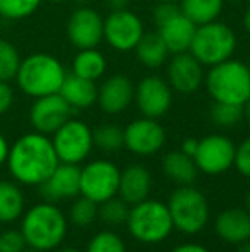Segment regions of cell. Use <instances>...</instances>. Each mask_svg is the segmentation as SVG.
Returning a JSON list of instances; mask_svg holds the SVG:
<instances>
[{
  "label": "cell",
  "instance_id": "cell-1",
  "mask_svg": "<svg viewBox=\"0 0 250 252\" xmlns=\"http://www.w3.org/2000/svg\"><path fill=\"white\" fill-rule=\"evenodd\" d=\"M60 163L54 143L47 134L29 132L21 136L9 148V172L19 184L41 186Z\"/></svg>",
  "mask_w": 250,
  "mask_h": 252
},
{
  "label": "cell",
  "instance_id": "cell-2",
  "mask_svg": "<svg viewBox=\"0 0 250 252\" xmlns=\"http://www.w3.org/2000/svg\"><path fill=\"white\" fill-rule=\"evenodd\" d=\"M67 216L55 202H38L23 215L21 233L28 247L38 251H54L63 242L67 235Z\"/></svg>",
  "mask_w": 250,
  "mask_h": 252
},
{
  "label": "cell",
  "instance_id": "cell-3",
  "mask_svg": "<svg viewBox=\"0 0 250 252\" xmlns=\"http://www.w3.org/2000/svg\"><path fill=\"white\" fill-rule=\"evenodd\" d=\"M67 72L52 53H31L21 60L16 81L19 90L31 98H41L60 91Z\"/></svg>",
  "mask_w": 250,
  "mask_h": 252
},
{
  "label": "cell",
  "instance_id": "cell-4",
  "mask_svg": "<svg viewBox=\"0 0 250 252\" xmlns=\"http://www.w3.org/2000/svg\"><path fill=\"white\" fill-rule=\"evenodd\" d=\"M204 86L213 101L244 106V103L250 98L249 63L231 57L209 67L204 76Z\"/></svg>",
  "mask_w": 250,
  "mask_h": 252
},
{
  "label": "cell",
  "instance_id": "cell-5",
  "mask_svg": "<svg viewBox=\"0 0 250 252\" xmlns=\"http://www.w3.org/2000/svg\"><path fill=\"white\" fill-rule=\"evenodd\" d=\"M125 225L134 239L147 246L163 242L175 230L167 202L149 197L130 206Z\"/></svg>",
  "mask_w": 250,
  "mask_h": 252
},
{
  "label": "cell",
  "instance_id": "cell-6",
  "mask_svg": "<svg viewBox=\"0 0 250 252\" xmlns=\"http://www.w3.org/2000/svg\"><path fill=\"white\" fill-rule=\"evenodd\" d=\"M173 228L185 235H195L206 228L211 208L207 197L194 186H178L167 202Z\"/></svg>",
  "mask_w": 250,
  "mask_h": 252
},
{
  "label": "cell",
  "instance_id": "cell-7",
  "mask_svg": "<svg viewBox=\"0 0 250 252\" xmlns=\"http://www.w3.org/2000/svg\"><path fill=\"white\" fill-rule=\"evenodd\" d=\"M237 34L228 24L220 21L197 26L189 52L204 67H213L231 59L237 50Z\"/></svg>",
  "mask_w": 250,
  "mask_h": 252
},
{
  "label": "cell",
  "instance_id": "cell-8",
  "mask_svg": "<svg viewBox=\"0 0 250 252\" xmlns=\"http://www.w3.org/2000/svg\"><path fill=\"white\" fill-rule=\"evenodd\" d=\"M52 143L62 163L79 165L87 159L94 148L93 129L83 120L69 119L54 132Z\"/></svg>",
  "mask_w": 250,
  "mask_h": 252
},
{
  "label": "cell",
  "instance_id": "cell-9",
  "mask_svg": "<svg viewBox=\"0 0 250 252\" xmlns=\"http://www.w3.org/2000/svg\"><path fill=\"white\" fill-rule=\"evenodd\" d=\"M120 168L110 159H93L81 168V196L96 204L118 196Z\"/></svg>",
  "mask_w": 250,
  "mask_h": 252
},
{
  "label": "cell",
  "instance_id": "cell-10",
  "mask_svg": "<svg viewBox=\"0 0 250 252\" xmlns=\"http://www.w3.org/2000/svg\"><path fill=\"white\" fill-rule=\"evenodd\" d=\"M237 144L224 134H209L199 139L197 151L194 155L199 172L206 175H221L235 165Z\"/></svg>",
  "mask_w": 250,
  "mask_h": 252
},
{
  "label": "cell",
  "instance_id": "cell-11",
  "mask_svg": "<svg viewBox=\"0 0 250 252\" xmlns=\"http://www.w3.org/2000/svg\"><path fill=\"white\" fill-rule=\"evenodd\" d=\"M144 23L129 9L110 10L103 19V40L117 52H130L144 36Z\"/></svg>",
  "mask_w": 250,
  "mask_h": 252
},
{
  "label": "cell",
  "instance_id": "cell-12",
  "mask_svg": "<svg viewBox=\"0 0 250 252\" xmlns=\"http://www.w3.org/2000/svg\"><path fill=\"white\" fill-rule=\"evenodd\" d=\"M134 103L142 117L160 119L171 108L173 90L165 77L149 74L136 84Z\"/></svg>",
  "mask_w": 250,
  "mask_h": 252
},
{
  "label": "cell",
  "instance_id": "cell-13",
  "mask_svg": "<svg viewBox=\"0 0 250 252\" xmlns=\"http://www.w3.org/2000/svg\"><path fill=\"white\" fill-rule=\"evenodd\" d=\"M167 141V132L158 119L140 117L124 129V148L137 156L156 155Z\"/></svg>",
  "mask_w": 250,
  "mask_h": 252
},
{
  "label": "cell",
  "instance_id": "cell-14",
  "mask_svg": "<svg viewBox=\"0 0 250 252\" xmlns=\"http://www.w3.org/2000/svg\"><path fill=\"white\" fill-rule=\"evenodd\" d=\"M65 31L77 50L96 48L103 40V17L93 7H79L69 16Z\"/></svg>",
  "mask_w": 250,
  "mask_h": 252
},
{
  "label": "cell",
  "instance_id": "cell-15",
  "mask_svg": "<svg viewBox=\"0 0 250 252\" xmlns=\"http://www.w3.org/2000/svg\"><path fill=\"white\" fill-rule=\"evenodd\" d=\"M204 65L190 52L173 53L167 63V77L171 90L180 94H192L204 84Z\"/></svg>",
  "mask_w": 250,
  "mask_h": 252
},
{
  "label": "cell",
  "instance_id": "cell-16",
  "mask_svg": "<svg viewBox=\"0 0 250 252\" xmlns=\"http://www.w3.org/2000/svg\"><path fill=\"white\" fill-rule=\"evenodd\" d=\"M72 115V108L60 93L47 94V96L34 98V103L29 110V122L36 132L54 134L62 127Z\"/></svg>",
  "mask_w": 250,
  "mask_h": 252
},
{
  "label": "cell",
  "instance_id": "cell-17",
  "mask_svg": "<svg viewBox=\"0 0 250 252\" xmlns=\"http://www.w3.org/2000/svg\"><path fill=\"white\" fill-rule=\"evenodd\" d=\"M40 187V194L45 201L57 202L74 199L81 194V168L72 163H58L50 177Z\"/></svg>",
  "mask_w": 250,
  "mask_h": 252
},
{
  "label": "cell",
  "instance_id": "cell-18",
  "mask_svg": "<svg viewBox=\"0 0 250 252\" xmlns=\"http://www.w3.org/2000/svg\"><path fill=\"white\" fill-rule=\"evenodd\" d=\"M134 91H136V84L129 76L113 74L107 77L101 83V86H98L96 103L108 115H118L132 105Z\"/></svg>",
  "mask_w": 250,
  "mask_h": 252
},
{
  "label": "cell",
  "instance_id": "cell-19",
  "mask_svg": "<svg viewBox=\"0 0 250 252\" xmlns=\"http://www.w3.org/2000/svg\"><path fill=\"white\" fill-rule=\"evenodd\" d=\"M214 230L223 242L240 246L250 240V213L245 208L223 209L214 220Z\"/></svg>",
  "mask_w": 250,
  "mask_h": 252
},
{
  "label": "cell",
  "instance_id": "cell-20",
  "mask_svg": "<svg viewBox=\"0 0 250 252\" xmlns=\"http://www.w3.org/2000/svg\"><path fill=\"white\" fill-rule=\"evenodd\" d=\"M195 30V24L182 10H178L170 19H167L163 24L158 26V34L163 38L165 45L168 47V52L173 55V53L189 52Z\"/></svg>",
  "mask_w": 250,
  "mask_h": 252
},
{
  "label": "cell",
  "instance_id": "cell-21",
  "mask_svg": "<svg viewBox=\"0 0 250 252\" xmlns=\"http://www.w3.org/2000/svg\"><path fill=\"white\" fill-rule=\"evenodd\" d=\"M151 184H153V177L146 166L140 163L129 165L124 170H120L118 197H122L129 206L137 204L149 196Z\"/></svg>",
  "mask_w": 250,
  "mask_h": 252
},
{
  "label": "cell",
  "instance_id": "cell-22",
  "mask_svg": "<svg viewBox=\"0 0 250 252\" xmlns=\"http://www.w3.org/2000/svg\"><path fill=\"white\" fill-rule=\"evenodd\" d=\"M58 93L72 110H86L98 100L96 81L84 79L76 74H67Z\"/></svg>",
  "mask_w": 250,
  "mask_h": 252
},
{
  "label": "cell",
  "instance_id": "cell-23",
  "mask_svg": "<svg viewBox=\"0 0 250 252\" xmlns=\"http://www.w3.org/2000/svg\"><path fill=\"white\" fill-rule=\"evenodd\" d=\"M161 170H163L165 177L177 186H192L199 175V168H197L194 158L185 155L184 151L167 153L161 161Z\"/></svg>",
  "mask_w": 250,
  "mask_h": 252
},
{
  "label": "cell",
  "instance_id": "cell-24",
  "mask_svg": "<svg viewBox=\"0 0 250 252\" xmlns=\"http://www.w3.org/2000/svg\"><path fill=\"white\" fill-rule=\"evenodd\" d=\"M136 59L147 69H158L168 60V47L165 45L163 38L158 33H144L137 47L134 48Z\"/></svg>",
  "mask_w": 250,
  "mask_h": 252
},
{
  "label": "cell",
  "instance_id": "cell-25",
  "mask_svg": "<svg viewBox=\"0 0 250 252\" xmlns=\"http://www.w3.org/2000/svg\"><path fill=\"white\" fill-rule=\"evenodd\" d=\"M107 59L98 48H84L76 53L72 60V74L84 79L98 81L107 72Z\"/></svg>",
  "mask_w": 250,
  "mask_h": 252
},
{
  "label": "cell",
  "instance_id": "cell-26",
  "mask_svg": "<svg viewBox=\"0 0 250 252\" xmlns=\"http://www.w3.org/2000/svg\"><path fill=\"white\" fill-rule=\"evenodd\" d=\"M24 215V194L17 184L0 180V223L16 221Z\"/></svg>",
  "mask_w": 250,
  "mask_h": 252
},
{
  "label": "cell",
  "instance_id": "cell-27",
  "mask_svg": "<svg viewBox=\"0 0 250 252\" xmlns=\"http://www.w3.org/2000/svg\"><path fill=\"white\" fill-rule=\"evenodd\" d=\"M178 7L195 26H200L221 16L224 0H180Z\"/></svg>",
  "mask_w": 250,
  "mask_h": 252
},
{
  "label": "cell",
  "instance_id": "cell-28",
  "mask_svg": "<svg viewBox=\"0 0 250 252\" xmlns=\"http://www.w3.org/2000/svg\"><path fill=\"white\" fill-rule=\"evenodd\" d=\"M94 146L105 153H117L124 148V129L115 124H103L93 130Z\"/></svg>",
  "mask_w": 250,
  "mask_h": 252
},
{
  "label": "cell",
  "instance_id": "cell-29",
  "mask_svg": "<svg viewBox=\"0 0 250 252\" xmlns=\"http://www.w3.org/2000/svg\"><path fill=\"white\" fill-rule=\"evenodd\" d=\"M129 209H130V206L127 204L122 197L115 196V197H111V199L98 204V218L107 226H120V225H124V223H127Z\"/></svg>",
  "mask_w": 250,
  "mask_h": 252
},
{
  "label": "cell",
  "instance_id": "cell-30",
  "mask_svg": "<svg viewBox=\"0 0 250 252\" xmlns=\"http://www.w3.org/2000/svg\"><path fill=\"white\" fill-rule=\"evenodd\" d=\"M211 120L221 129H231L244 120V106L214 101L211 108Z\"/></svg>",
  "mask_w": 250,
  "mask_h": 252
},
{
  "label": "cell",
  "instance_id": "cell-31",
  "mask_svg": "<svg viewBox=\"0 0 250 252\" xmlns=\"http://www.w3.org/2000/svg\"><path fill=\"white\" fill-rule=\"evenodd\" d=\"M98 218V204L87 197L81 196L72 202L69 209V221L79 228L93 225L94 220Z\"/></svg>",
  "mask_w": 250,
  "mask_h": 252
},
{
  "label": "cell",
  "instance_id": "cell-32",
  "mask_svg": "<svg viewBox=\"0 0 250 252\" xmlns=\"http://www.w3.org/2000/svg\"><path fill=\"white\" fill-rule=\"evenodd\" d=\"M21 60L17 48L10 41L0 38V81L9 83L10 79H16Z\"/></svg>",
  "mask_w": 250,
  "mask_h": 252
},
{
  "label": "cell",
  "instance_id": "cell-33",
  "mask_svg": "<svg viewBox=\"0 0 250 252\" xmlns=\"http://www.w3.org/2000/svg\"><path fill=\"white\" fill-rule=\"evenodd\" d=\"M86 252H127L125 242L113 230H101L87 242Z\"/></svg>",
  "mask_w": 250,
  "mask_h": 252
},
{
  "label": "cell",
  "instance_id": "cell-34",
  "mask_svg": "<svg viewBox=\"0 0 250 252\" xmlns=\"http://www.w3.org/2000/svg\"><path fill=\"white\" fill-rule=\"evenodd\" d=\"M41 0H0V17L10 21L26 19L33 16Z\"/></svg>",
  "mask_w": 250,
  "mask_h": 252
},
{
  "label": "cell",
  "instance_id": "cell-35",
  "mask_svg": "<svg viewBox=\"0 0 250 252\" xmlns=\"http://www.w3.org/2000/svg\"><path fill=\"white\" fill-rule=\"evenodd\" d=\"M28 247L21 230H5L0 233V252H23Z\"/></svg>",
  "mask_w": 250,
  "mask_h": 252
},
{
  "label": "cell",
  "instance_id": "cell-36",
  "mask_svg": "<svg viewBox=\"0 0 250 252\" xmlns=\"http://www.w3.org/2000/svg\"><path fill=\"white\" fill-rule=\"evenodd\" d=\"M235 168L238 173L250 179V136L245 137L240 144L237 146V153H235Z\"/></svg>",
  "mask_w": 250,
  "mask_h": 252
},
{
  "label": "cell",
  "instance_id": "cell-37",
  "mask_svg": "<svg viewBox=\"0 0 250 252\" xmlns=\"http://www.w3.org/2000/svg\"><path fill=\"white\" fill-rule=\"evenodd\" d=\"M180 10L178 3H173V2H158L156 7L153 9V21L156 26L163 24L167 19H170L173 14H177Z\"/></svg>",
  "mask_w": 250,
  "mask_h": 252
},
{
  "label": "cell",
  "instance_id": "cell-38",
  "mask_svg": "<svg viewBox=\"0 0 250 252\" xmlns=\"http://www.w3.org/2000/svg\"><path fill=\"white\" fill-rule=\"evenodd\" d=\"M14 103V91L9 86V83L0 81V115L9 112V108Z\"/></svg>",
  "mask_w": 250,
  "mask_h": 252
},
{
  "label": "cell",
  "instance_id": "cell-39",
  "mask_svg": "<svg viewBox=\"0 0 250 252\" xmlns=\"http://www.w3.org/2000/svg\"><path fill=\"white\" fill-rule=\"evenodd\" d=\"M170 252H211L207 247L200 246V244H194V242H189V244H182V246H177L175 249H171Z\"/></svg>",
  "mask_w": 250,
  "mask_h": 252
},
{
  "label": "cell",
  "instance_id": "cell-40",
  "mask_svg": "<svg viewBox=\"0 0 250 252\" xmlns=\"http://www.w3.org/2000/svg\"><path fill=\"white\" fill-rule=\"evenodd\" d=\"M197 144H199V141L194 139V137H189V139H185L184 143H182L180 151H184L185 155H189L194 158V155H195V151H197Z\"/></svg>",
  "mask_w": 250,
  "mask_h": 252
},
{
  "label": "cell",
  "instance_id": "cell-41",
  "mask_svg": "<svg viewBox=\"0 0 250 252\" xmlns=\"http://www.w3.org/2000/svg\"><path fill=\"white\" fill-rule=\"evenodd\" d=\"M9 143H7V139L3 137V134L0 132V166L3 165V163H7V156H9Z\"/></svg>",
  "mask_w": 250,
  "mask_h": 252
},
{
  "label": "cell",
  "instance_id": "cell-42",
  "mask_svg": "<svg viewBox=\"0 0 250 252\" xmlns=\"http://www.w3.org/2000/svg\"><path fill=\"white\" fill-rule=\"evenodd\" d=\"M130 0H107V5L110 7V10H120L127 9Z\"/></svg>",
  "mask_w": 250,
  "mask_h": 252
},
{
  "label": "cell",
  "instance_id": "cell-43",
  "mask_svg": "<svg viewBox=\"0 0 250 252\" xmlns=\"http://www.w3.org/2000/svg\"><path fill=\"white\" fill-rule=\"evenodd\" d=\"M244 120L249 124V127H250V98L244 103Z\"/></svg>",
  "mask_w": 250,
  "mask_h": 252
},
{
  "label": "cell",
  "instance_id": "cell-44",
  "mask_svg": "<svg viewBox=\"0 0 250 252\" xmlns=\"http://www.w3.org/2000/svg\"><path fill=\"white\" fill-rule=\"evenodd\" d=\"M244 28H245V31L250 34V5H249V9L245 10V14H244Z\"/></svg>",
  "mask_w": 250,
  "mask_h": 252
},
{
  "label": "cell",
  "instance_id": "cell-45",
  "mask_svg": "<svg viewBox=\"0 0 250 252\" xmlns=\"http://www.w3.org/2000/svg\"><path fill=\"white\" fill-rule=\"evenodd\" d=\"M237 252H250V240H249V242H245V244H240Z\"/></svg>",
  "mask_w": 250,
  "mask_h": 252
},
{
  "label": "cell",
  "instance_id": "cell-46",
  "mask_svg": "<svg viewBox=\"0 0 250 252\" xmlns=\"http://www.w3.org/2000/svg\"><path fill=\"white\" fill-rule=\"evenodd\" d=\"M245 209H247V211L250 213V190L247 194H245Z\"/></svg>",
  "mask_w": 250,
  "mask_h": 252
},
{
  "label": "cell",
  "instance_id": "cell-47",
  "mask_svg": "<svg viewBox=\"0 0 250 252\" xmlns=\"http://www.w3.org/2000/svg\"><path fill=\"white\" fill-rule=\"evenodd\" d=\"M57 252H81L79 249H74V247H63V249L57 251Z\"/></svg>",
  "mask_w": 250,
  "mask_h": 252
},
{
  "label": "cell",
  "instance_id": "cell-48",
  "mask_svg": "<svg viewBox=\"0 0 250 252\" xmlns=\"http://www.w3.org/2000/svg\"><path fill=\"white\" fill-rule=\"evenodd\" d=\"M23 252H43V251H38V249H33V247H28V249H24Z\"/></svg>",
  "mask_w": 250,
  "mask_h": 252
},
{
  "label": "cell",
  "instance_id": "cell-49",
  "mask_svg": "<svg viewBox=\"0 0 250 252\" xmlns=\"http://www.w3.org/2000/svg\"><path fill=\"white\" fill-rule=\"evenodd\" d=\"M156 2H173V3H178L180 0H156Z\"/></svg>",
  "mask_w": 250,
  "mask_h": 252
},
{
  "label": "cell",
  "instance_id": "cell-50",
  "mask_svg": "<svg viewBox=\"0 0 250 252\" xmlns=\"http://www.w3.org/2000/svg\"><path fill=\"white\" fill-rule=\"evenodd\" d=\"M48 2H52V3H63V2H67V0H48Z\"/></svg>",
  "mask_w": 250,
  "mask_h": 252
},
{
  "label": "cell",
  "instance_id": "cell-51",
  "mask_svg": "<svg viewBox=\"0 0 250 252\" xmlns=\"http://www.w3.org/2000/svg\"><path fill=\"white\" fill-rule=\"evenodd\" d=\"M247 63H249V69H250V59H249V62H247Z\"/></svg>",
  "mask_w": 250,
  "mask_h": 252
},
{
  "label": "cell",
  "instance_id": "cell-52",
  "mask_svg": "<svg viewBox=\"0 0 250 252\" xmlns=\"http://www.w3.org/2000/svg\"><path fill=\"white\" fill-rule=\"evenodd\" d=\"M247 2H249V3H250V0H247Z\"/></svg>",
  "mask_w": 250,
  "mask_h": 252
},
{
  "label": "cell",
  "instance_id": "cell-53",
  "mask_svg": "<svg viewBox=\"0 0 250 252\" xmlns=\"http://www.w3.org/2000/svg\"><path fill=\"white\" fill-rule=\"evenodd\" d=\"M0 19H2V17H0Z\"/></svg>",
  "mask_w": 250,
  "mask_h": 252
}]
</instances>
